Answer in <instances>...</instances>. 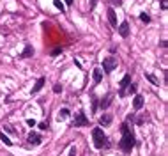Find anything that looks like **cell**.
I'll return each mask as SVG.
<instances>
[{
	"label": "cell",
	"instance_id": "cell-25",
	"mask_svg": "<svg viewBox=\"0 0 168 156\" xmlns=\"http://www.w3.org/2000/svg\"><path fill=\"white\" fill-rule=\"evenodd\" d=\"M27 124L28 126H35V121L34 119H27Z\"/></svg>",
	"mask_w": 168,
	"mask_h": 156
},
{
	"label": "cell",
	"instance_id": "cell-22",
	"mask_svg": "<svg viewBox=\"0 0 168 156\" xmlns=\"http://www.w3.org/2000/svg\"><path fill=\"white\" fill-rule=\"evenodd\" d=\"M98 110V98H92V112Z\"/></svg>",
	"mask_w": 168,
	"mask_h": 156
},
{
	"label": "cell",
	"instance_id": "cell-6",
	"mask_svg": "<svg viewBox=\"0 0 168 156\" xmlns=\"http://www.w3.org/2000/svg\"><path fill=\"white\" fill-rule=\"evenodd\" d=\"M28 142H30L32 146H39V144H41V135L35 133V131H30V133H28Z\"/></svg>",
	"mask_w": 168,
	"mask_h": 156
},
{
	"label": "cell",
	"instance_id": "cell-28",
	"mask_svg": "<svg viewBox=\"0 0 168 156\" xmlns=\"http://www.w3.org/2000/svg\"><path fill=\"white\" fill-rule=\"evenodd\" d=\"M96 2H98V0H90V9H94V7H96Z\"/></svg>",
	"mask_w": 168,
	"mask_h": 156
},
{
	"label": "cell",
	"instance_id": "cell-15",
	"mask_svg": "<svg viewBox=\"0 0 168 156\" xmlns=\"http://www.w3.org/2000/svg\"><path fill=\"white\" fill-rule=\"evenodd\" d=\"M67 117H69V110L67 108H62L58 112V121H64V119H67Z\"/></svg>",
	"mask_w": 168,
	"mask_h": 156
},
{
	"label": "cell",
	"instance_id": "cell-23",
	"mask_svg": "<svg viewBox=\"0 0 168 156\" xmlns=\"http://www.w3.org/2000/svg\"><path fill=\"white\" fill-rule=\"evenodd\" d=\"M58 53H62V48H55L51 51V55H58Z\"/></svg>",
	"mask_w": 168,
	"mask_h": 156
},
{
	"label": "cell",
	"instance_id": "cell-14",
	"mask_svg": "<svg viewBox=\"0 0 168 156\" xmlns=\"http://www.w3.org/2000/svg\"><path fill=\"white\" fill-rule=\"evenodd\" d=\"M30 55H34V48L30 46V44H27L25 46V50H23V53H21V59H27V57H30Z\"/></svg>",
	"mask_w": 168,
	"mask_h": 156
},
{
	"label": "cell",
	"instance_id": "cell-5",
	"mask_svg": "<svg viewBox=\"0 0 168 156\" xmlns=\"http://www.w3.org/2000/svg\"><path fill=\"white\" fill-rule=\"evenodd\" d=\"M131 84V75H126V76L120 80V91H119V96L120 98H124L126 96V87Z\"/></svg>",
	"mask_w": 168,
	"mask_h": 156
},
{
	"label": "cell",
	"instance_id": "cell-27",
	"mask_svg": "<svg viewBox=\"0 0 168 156\" xmlns=\"http://www.w3.org/2000/svg\"><path fill=\"white\" fill-rule=\"evenodd\" d=\"M6 131H9V133H14V129L11 126H6Z\"/></svg>",
	"mask_w": 168,
	"mask_h": 156
},
{
	"label": "cell",
	"instance_id": "cell-20",
	"mask_svg": "<svg viewBox=\"0 0 168 156\" xmlns=\"http://www.w3.org/2000/svg\"><path fill=\"white\" fill-rule=\"evenodd\" d=\"M53 4H55L57 9H60V11H64V4L60 2V0H53Z\"/></svg>",
	"mask_w": 168,
	"mask_h": 156
},
{
	"label": "cell",
	"instance_id": "cell-18",
	"mask_svg": "<svg viewBox=\"0 0 168 156\" xmlns=\"http://www.w3.org/2000/svg\"><path fill=\"white\" fill-rule=\"evenodd\" d=\"M136 92V85H133V84H129L126 87V94H134Z\"/></svg>",
	"mask_w": 168,
	"mask_h": 156
},
{
	"label": "cell",
	"instance_id": "cell-2",
	"mask_svg": "<svg viewBox=\"0 0 168 156\" xmlns=\"http://www.w3.org/2000/svg\"><path fill=\"white\" fill-rule=\"evenodd\" d=\"M92 138H94V147L96 149H103L106 146V137L101 128H94L92 129Z\"/></svg>",
	"mask_w": 168,
	"mask_h": 156
},
{
	"label": "cell",
	"instance_id": "cell-21",
	"mask_svg": "<svg viewBox=\"0 0 168 156\" xmlns=\"http://www.w3.org/2000/svg\"><path fill=\"white\" fill-rule=\"evenodd\" d=\"M53 92H55V94L62 92V85H60V84H55V85H53Z\"/></svg>",
	"mask_w": 168,
	"mask_h": 156
},
{
	"label": "cell",
	"instance_id": "cell-12",
	"mask_svg": "<svg viewBox=\"0 0 168 156\" xmlns=\"http://www.w3.org/2000/svg\"><path fill=\"white\" fill-rule=\"evenodd\" d=\"M110 122H112V115H110V113H105V115L99 117V124H101V126H108Z\"/></svg>",
	"mask_w": 168,
	"mask_h": 156
},
{
	"label": "cell",
	"instance_id": "cell-16",
	"mask_svg": "<svg viewBox=\"0 0 168 156\" xmlns=\"http://www.w3.org/2000/svg\"><path fill=\"white\" fill-rule=\"evenodd\" d=\"M145 78H147V80H150V82H152L154 85H159V80H158V78H156L154 75H150V73H147V75H145Z\"/></svg>",
	"mask_w": 168,
	"mask_h": 156
},
{
	"label": "cell",
	"instance_id": "cell-4",
	"mask_svg": "<svg viewBox=\"0 0 168 156\" xmlns=\"http://www.w3.org/2000/svg\"><path fill=\"white\" fill-rule=\"evenodd\" d=\"M74 128H80V126H87L89 124V119H87V115H85L83 112H78L76 115H74Z\"/></svg>",
	"mask_w": 168,
	"mask_h": 156
},
{
	"label": "cell",
	"instance_id": "cell-8",
	"mask_svg": "<svg viewBox=\"0 0 168 156\" xmlns=\"http://www.w3.org/2000/svg\"><path fill=\"white\" fill-rule=\"evenodd\" d=\"M133 106H134V110H140L142 106H143V96H140V94H136L133 99Z\"/></svg>",
	"mask_w": 168,
	"mask_h": 156
},
{
	"label": "cell",
	"instance_id": "cell-1",
	"mask_svg": "<svg viewBox=\"0 0 168 156\" xmlns=\"http://www.w3.org/2000/svg\"><path fill=\"white\" fill-rule=\"evenodd\" d=\"M120 131H122V138H120V149L124 151V153H129L131 149L134 147V135L131 131V128L127 126V122H122V126H120Z\"/></svg>",
	"mask_w": 168,
	"mask_h": 156
},
{
	"label": "cell",
	"instance_id": "cell-3",
	"mask_svg": "<svg viewBox=\"0 0 168 156\" xmlns=\"http://www.w3.org/2000/svg\"><path fill=\"white\" fill-rule=\"evenodd\" d=\"M115 68H117V57H106L105 60H103V69L106 73H112Z\"/></svg>",
	"mask_w": 168,
	"mask_h": 156
},
{
	"label": "cell",
	"instance_id": "cell-17",
	"mask_svg": "<svg viewBox=\"0 0 168 156\" xmlns=\"http://www.w3.org/2000/svg\"><path fill=\"white\" fill-rule=\"evenodd\" d=\"M0 138H2V142H4V144H6V146H9V147H11V146H13V142L9 140V137H6V135H4V131H2V133H0Z\"/></svg>",
	"mask_w": 168,
	"mask_h": 156
},
{
	"label": "cell",
	"instance_id": "cell-19",
	"mask_svg": "<svg viewBox=\"0 0 168 156\" xmlns=\"http://www.w3.org/2000/svg\"><path fill=\"white\" fill-rule=\"evenodd\" d=\"M140 20L143 21V23H149V21H150V16H149L147 13H142L140 14Z\"/></svg>",
	"mask_w": 168,
	"mask_h": 156
},
{
	"label": "cell",
	"instance_id": "cell-29",
	"mask_svg": "<svg viewBox=\"0 0 168 156\" xmlns=\"http://www.w3.org/2000/svg\"><path fill=\"white\" fill-rule=\"evenodd\" d=\"M66 4H67V6H71V4H73V0H66Z\"/></svg>",
	"mask_w": 168,
	"mask_h": 156
},
{
	"label": "cell",
	"instance_id": "cell-13",
	"mask_svg": "<svg viewBox=\"0 0 168 156\" xmlns=\"http://www.w3.org/2000/svg\"><path fill=\"white\" fill-rule=\"evenodd\" d=\"M112 99H113L112 94H106L105 99H101V108H108V106L112 105Z\"/></svg>",
	"mask_w": 168,
	"mask_h": 156
},
{
	"label": "cell",
	"instance_id": "cell-9",
	"mask_svg": "<svg viewBox=\"0 0 168 156\" xmlns=\"http://www.w3.org/2000/svg\"><path fill=\"white\" fill-rule=\"evenodd\" d=\"M108 21H110V23H112L113 27H117V14H115V11H113L112 7H110V9H108Z\"/></svg>",
	"mask_w": 168,
	"mask_h": 156
},
{
	"label": "cell",
	"instance_id": "cell-7",
	"mask_svg": "<svg viewBox=\"0 0 168 156\" xmlns=\"http://www.w3.org/2000/svg\"><path fill=\"white\" fill-rule=\"evenodd\" d=\"M119 34L122 35V37H127V35H129V23H127V21H122V23H120Z\"/></svg>",
	"mask_w": 168,
	"mask_h": 156
},
{
	"label": "cell",
	"instance_id": "cell-10",
	"mask_svg": "<svg viewBox=\"0 0 168 156\" xmlns=\"http://www.w3.org/2000/svg\"><path fill=\"white\" fill-rule=\"evenodd\" d=\"M46 84V78H39V80H37V82H35V85H34V89H32V94H35V92H39L42 89V85Z\"/></svg>",
	"mask_w": 168,
	"mask_h": 156
},
{
	"label": "cell",
	"instance_id": "cell-26",
	"mask_svg": "<svg viewBox=\"0 0 168 156\" xmlns=\"http://www.w3.org/2000/svg\"><path fill=\"white\" fill-rule=\"evenodd\" d=\"M69 156H76V149H74V147L69 149Z\"/></svg>",
	"mask_w": 168,
	"mask_h": 156
},
{
	"label": "cell",
	"instance_id": "cell-24",
	"mask_svg": "<svg viewBox=\"0 0 168 156\" xmlns=\"http://www.w3.org/2000/svg\"><path fill=\"white\" fill-rule=\"evenodd\" d=\"M39 128H41V129H48V122H41Z\"/></svg>",
	"mask_w": 168,
	"mask_h": 156
},
{
	"label": "cell",
	"instance_id": "cell-11",
	"mask_svg": "<svg viewBox=\"0 0 168 156\" xmlns=\"http://www.w3.org/2000/svg\"><path fill=\"white\" fill-rule=\"evenodd\" d=\"M92 76H94V84H99L103 80V71L99 69V68H96V69L92 71Z\"/></svg>",
	"mask_w": 168,
	"mask_h": 156
}]
</instances>
